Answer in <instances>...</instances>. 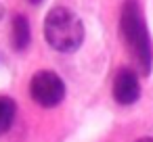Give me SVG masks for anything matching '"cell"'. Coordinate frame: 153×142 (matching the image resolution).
Here are the masks:
<instances>
[{
	"label": "cell",
	"instance_id": "9c48e42d",
	"mask_svg": "<svg viewBox=\"0 0 153 142\" xmlns=\"http://www.w3.org/2000/svg\"><path fill=\"white\" fill-rule=\"evenodd\" d=\"M27 2H32V4H40L42 0H27Z\"/></svg>",
	"mask_w": 153,
	"mask_h": 142
},
{
	"label": "cell",
	"instance_id": "8992f818",
	"mask_svg": "<svg viewBox=\"0 0 153 142\" xmlns=\"http://www.w3.org/2000/svg\"><path fill=\"white\" fill-rule=\"evenodd\" d=\"M15 115H17L15 100L9 96H0V136L11 129V125L15 123Z\"/></svg>",
	"mask_w": 153,
	"mask_h": 142
},
{
	"label": "cell",
	"instance_id": "277c9868",
	"mask_svg": "<svg viewBox=\"0 0 153 142\" xmlns=\"http://www.w3.org/2000/svg\"><path fill=\"white\" fill-rule=\"evenodd\" d=\"M113 98L120 104H134L140 98V77L134 69L124 67L113 79Z\"/></svg>",
	"mask_w": 153,
	"mask_h": 142
},
{
	"label": "cell",
	"instance_id": "ba28073f",
	"mask_svg": "<svg viewBox=\"0 0 153 142\" xmlns=\"http://www.w3.org/2000/svg\"><path fill=\"white\" fill-rule=\"evenodd\" d=\"M2 17H4V7L0 4V19H2Z\"/></svg>",
	"mask_w": 153,
	"mask_h": 142
},
{
	"label": "cell",
	"instance_id": "6da1fadb",
	"mask_svg": "<svg viewBox=\"0 0 153 142\" xmlns=\"http://www.w3.org/2000/svg\"><path fill=\"white\" fill-rule=\"evenodd\" d=\"M120 29H122V38L128 46L130 57L134 59V63L138 65L143 73H149L153 65V44H151V36H149L138 0H124Z\"/></svg>",
	"mask_w": 153,
	"mask_h": 142
},
{
	"label": "cell",
	"instance_id": "5b68a950",
	"mask_svg": "<svg viewBox=\"0 0 153 142\" xmlns=\"http://www.w3.org/2000/svg\"><path fill=\"white\" fill-rule=\"evenodd\" d=\"M30 40H32L30 21L23 15H15L13 25H11V44H13V48L15 50H25Z\"/></svg>",
	"mask_w": 153,
	"mask_h": 142
},
{
	"label": "cell",
	"instance_id": "3957f363",
	"mask_svg": "<svg viewBox=\"0 0 153 142\" xmlns=\"http://www.w3.org/2000/svg\"><path fill=\"white\" fill-rule=\"evenodd\" d=\"M30 94L40 107H57L65 98V84L55 71H38L30 82Z\"/></svg>",
	"mask_w": 153,
	"mask_h": 142
},
{
	"label": "cell",
	"instance_id": "7a4b0ae2",
	"mask_svg": "<svg viewBox=\"0 0 153 142\" xmlns=\"http://www.w3.org/2000/svg\"><path fill=\"white\" fill-rule=\"evenodd\" d=\"M44 40L59 52H76L84 42V23L67 7H55L44 19Z\"/></svg>",
	"mask_w": 153,
	"mask_h": 142
},
{
	"label": "cell",
	"instance_id": "52a82bcc",
	"mask_svg": "<svg viewBox=\"0 0 153 142\" xmlns=\"http://www.w3.org/2000/svg\"><path fill=\"white\" fill-rule=\"evenodd\" d=\"M136 142H153V138H140V140H136Z\"/></svg>",
	"mask_w": 153,
	"mask_h": 142
}]
</instances>
